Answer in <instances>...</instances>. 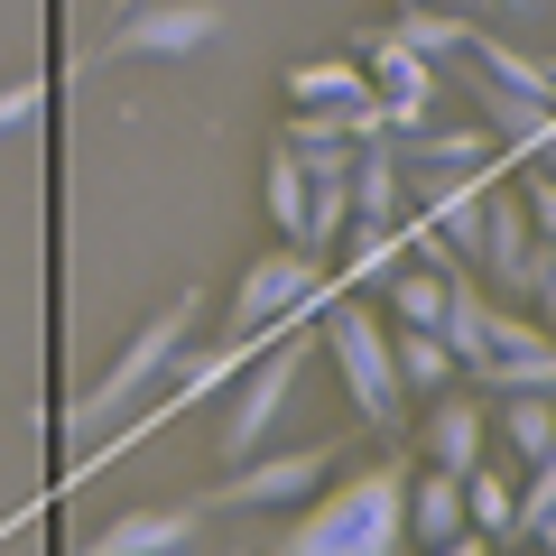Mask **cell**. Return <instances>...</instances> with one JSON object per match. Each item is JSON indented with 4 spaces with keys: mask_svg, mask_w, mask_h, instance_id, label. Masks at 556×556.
<instances>
[{
    "mask_svg": "<svg viewBox=\"0 0 556 556\" xmlns=\"http://www.w3.org/2000/svg\"><path fill=\"white\" fill-rule=\"evenodd\" d=\"M501 445H510L519 464H538V455H556V390H510L501 399Z\"/></svg>",
    "mask_w": 556,
    "mask_h": 556,
    "instance_id": "e0dca14e",
    "label": "cell"
},
{
    "mask_svg": "<svg viewBox=\"0 0 556 556\" xmlns=\"http://www.w3.org/2000/svg\"><path fill=\"white\" fill-rule=\"evenodd\" d=\"M464 10H529V0H464Z\"/></svg>",
    "mask_w": 556,
    "mask_h": 556,
    "instance_id": "83f0119b",
    "label": "cell"
},
{
    "mask_svg": "<svg viewBox=\"0 0 556 556\" xmlns=\"http://www.w3.org/2000/svg\"><path fill=\"white\" fill-rule=\"evenodd\" d=\"M371 93V65L362 56H306L288 65V102H362Z\"/></svg>",
    "mask_w": 556,
    "mask_h": 556,
    "instance_id": "ac0fdd59",
    "label": "cell"
},
{
    "mask_svg": "<svg viewBox=\"0 0 556 556\" xmlns=\"http://www.w3.org/2000/svg\"><path fill=\"white\" fill-rule=\"evenodd\" d=\"M464 538V473H445V464H417L408 473V547H455Z\"/></svg>",
    "mask_w": 556,
    "mask_h": 556,
    "instance_id": "30bf717a",
    "label": "cell"
},
{
    "mask_svg": "<svg viewBox=\"0 0 556 556\" xmlns=\"http://www.w3.org/2000/svg\"><path fill=\"white\" fill-rule=\"evenodd\" d=\"M538 84H547V102H556V56H538Z\"/></svg>",
    "mask_w": 556,
    "mask_h": 556,
    "instance_id": "4316f807",
    "label": "cell"
},
{
    "mask_svg": "<svg viewBox=\"0 0 556 556\" xmlns=\"http://www.w3.org/2000/svg\"><path fill=\"white\" fill-rule=\"evenodd\" d=\"M353 177H306V223L288 241H298V251H316V260H334L343 251V232H353Z\"/></svg>",
    "mask_w": 556,
    "mask_h": 556,
    "instance_id": "4fadbf2b",
    "label": "cell"
},
{
    "mask_svg": "<svg viewBox=\"0 0 556 556\" xmlns=\"http://www.w3.org/2000/svg\"><path fill=\"white\" fill-rule=\"evenodd\" d=\"M47 112V75H20V84H0V139L28 130V121Z\"/></svg>",
    "mask_w": 556,
    "mask_h": 556,
    "instance_id": "cb8c5ba5",
    "label": "cell"
},
{
    "mask_svg": "<svg viewBox=\"0 0 556 556\" xmlns=\"http://www.w3.org/2000/svg\"><path fill=\"white\" fill-rule=\"evenodd\" d=\"M353 214L362 223H408V167H399L390 139H362V159H353Z\"/></svg>",
    "mask_w": 556,
    "mask_h": 556,
    "instance_id": "8fae6325",
    "label": "cell"
},
{
    "mask_svg": "<svg viewBox=\"0 0 556 556\" xmlns=\"http://www.w3.org/2000/svg\"><path fill=\"white\" fill-rule=\"evenodd\" d=\"M464 519H473L492 547H529V538H519V482L492 473V464H473V473H464Z\"/></svg>",
    "mask_w": 556,
    "mask_h": 556,
    "instance_id": "9a60e30c",
    "label": "cell"
},
{
    "mask_svg": "<svg viewBox=\"0 0 556 556\" xmlns=\"http://www.w3.org/2000/svg\"><path fill=\"white\" fill-rule=\"evenodd\" d=\"M334 464H343V445L334 437H316V445H260V455H241L232 473L204 492V510H306V501L334 482Z\"/></svg>",
    "mask_w": 556,
    "mask_h": 556,
    "instance_id": "5b68a950",
    "label": "cell"
},
{
    "mask_svg": "<svg viewBox=\"0 0 556 556\" xmlns=\"http://www.w3.org/2000/svg\"><path fill=\"white\" fill-rule=\"evenodd\" d=\"M547 510H556V455H538L529 473H519V538H529Z\"/></svg>",
    "mask_w": 556,
    "mask_h": 556,
    "instance_id": "603a6c76",
    "label": "cell"
},
{
    "mask_svg": "<svg viewBox=\"0 0 556 556\" xmlns=\"http://www.w3.org/2000/svg\"><path fill=\"white\" fill-rule=\"evenodd\" d=\"M445 298H455V278L427 260V269H408L399 260L390 269V325H445Z\"/></svg>",
    "mask_w": 556,
    "mask_h": 556,
    "instance_id": "d6986e66",
    "label": "cell"
},
{
    "mask_svg": "<svg viewBox=\"0 0 556 556\" xmlns=\"http://www.w3.org/2000/svg\"><path fill=\"white\" fill-rule=\"evenodd\" d=\"M343 288H380V278L399 269V223H353V232H343Z\"/></svg>",
    "mask_w": 556,
    "mask_h": 556,
    "instance_id": "44dd1931",
    "label": "cell"
},
{
    "mask_svg": "<svg viewBox=\"0 0 556 556\" xmlns=\"http://www.w3.org/2000/svg\"><path fill=\"white\" fill-rule=\"evenodd\" d=\"M437 334L455 343V362H464V371H473V362L492 353V298L473 288V269L455 278V298H445V325H437Z\"/></svg>",
    "mask_w": 556,
    "mask_h": 556,
    "instance_id": "ffe728a7",
    "label": "cell"
},
{
    "mask_svg": "<svg viewBox=\"0 0 556 556\" xmlns=\"http://www.w3.org/2000/svg\"><path fill=\"white\" fill-rule=\"evenodd\" d=\"M325 343H334V371H343V390H353V417L362 427H399V417H408V380H399V353H390V316L343 288V298L325 306Z\"/></svg>",
    "mask_w": 556,
    "mask_h": 556,
    "instance_id": "3957f363",
    "label": "cell"
},
{
    "mask_svg": "<svg viewBox=\"0 0 556 556\" xmlns=\"http://www.w3.org/2000/svg\"><path fill=\"white\" fill-rule=\"evenodd\" d=\"M529 547H547V556H556V510H547V519L529 529Z\"/></svg>",
    "mask_w": 556,
    "mask_h": 556,
    "instance_id": "484cf974",
    "label": "cell"
},
{
    "mask_svg": "<svg viewBox=\"0 0 556 556\" xmlns=\"http://www.w3.org/2000/svg\"><path fill=\"white\" fill-rule=\"evenodd\" d=\"M482 445H492V417H482L473 380L464 390H437L427 399V427H417V464H445V473H473Z\"/></svg>",
    "mask_w": 556,
    "mask_h": 556,
    "instance_id": "52a82bcc",
    "label": "cell"
},
{
    "mask_svg": "<svg viewBox=\"0 0 556 556\" xmlns=\"http://www.w3.org/2000/svg\"><path fill=\"white\" fill-rule=\"evenodd\" d=\"M353 56L371 65V93L390 102V139H399V130H417V121H437V93H445V65H437V56H417L399 28H371Z\"/></svg>",
    "mask_w": 556,
    "mask_h": 556,
    "instance_id": "8992f818",
    "label": "cell"
},
{
    "mask_svg": "<svg viewBox=\"0 0 556 556\" xmlns=\"http://www.w3.org/2000/svg\"><path fill=\"white\" fill-rule=\"evenodd\" d=\"M519 298L538 306V316H556V241L538 232V251H529V269H519Z\"/></svg>",
    "mask_w": 556,
    "mask_h": 556,
    "instance_id": "d4e9b609",
    "label": "cell"
},
{
    "mask_svg": "<svg viewBox=\"0 0 556 556\" xmlns=\"http://www.w3.org/2000/svg\"><path fill=\"white\" fill-rule=\"evenodd\" d=\"M269 223H278V241L306 223V167L288 159V149H269Z\"/></svg>",
    "mask_w": 556,
    "mask_h": 556,
    "instance_id": "7402d4cb",
    "label": "cell"
},
{
    "mask_svg": "<svg viewBox=\"0 0 556 556\" xmlns=\"http://www.w3.org/2000/svg\"><path fill=\"white\" fill-rule=\"evenodd\" d=\"M399 38H408L417 56H437V65H464L482 28L464 20V10H437V0H399Z\"/></svg>",
    "mask_w": 556,
    "mask_h": 556,
    "instance_id": "5bb4252c",
    "label": "cell"
},
{
    "mask_svg": "<svg viewBox=\"0 0 556 556\" xmlns=\"http://www.w3.org/2000/svg\"><path fill=\"white\" fill-rule=\"evenodd\" d=\"M278 547L288 556H399L408 547V464L343 473L306 519L278 529Z\"/></svg>",
    "mask_w": 556,
    "mask_h": 556,
    "instance_id": "6da1fadb",
    "label": "cell"
},
{
    "mask_svg": "<svg viewBox=\"0 0 556 556\" xmlns=\"http://www.w3.org/2000/svg\"><path fill=\"white\" fill-rule=\"evenodd\" d=\"M529 251H538V223H529V204H519V186H482V260L473 269L492 278L501 298H519Z\"/></svg>",
    "mask_w": 556,
    "mask_h": 556,
    "instance_id": "ba28073f",
    "label": "cell"
},
{
    "mask_svg": "<svg viewBox=\"0 0 556 556\" xmlns=\"http://www.w3.org/2000/svg\"><path fill=\"white\" fill-rule=\"evenodd\" d=\"M195 325H204V298H167V316H149L130 343H121L112 371H102L84 399H65V408H56V437L65 445H93V437H112L130 408H149V390L177 371V353L195 343Z\"/></svg>",
    "mask_w": 556,
    "mask_h": 556,
    "instance_id": "7a4b0ae2",
    "label": "cell"
},
{
    "mask_svg": "<svg viewBox=\"0 0 556 556\" xmlns=\"http://www.w3.org/2000/svg\"><path fill=\"white\" fill-rule=\"evenodd\" d=\"M204 538V501H177V510H121L93 529V556H177Z\"/></svg>",
    "mask_w": 556,
    "mask_h": 556,
    "instance_id": "9c48e42d",
    "label": "cell"
},
{
    "mask_svg": "<svg viewBox=\"0 0 556 556\" xmlns=\"http://www.w3.org/2000/svg\"><path fill=\"white\" fill-rule=\"evenodd\" d=\"M464 380H473V390H492V399H510V390H556V334L519 343V353H482Z\"/></svg>",
    "mask_w": 556,
    "mask_h": 556,
    "instance_id": "2e32d148",
    "label": "cell"
},
{
    "mask_svg": "<svg viewBox=\"0 0 556 556\" xmlns=\"http://www.w3.org/2000/svg\"><path fill=\"white\" fill-rule=\"evenodd\" d=\"M390 353H399V380H408V399H437V390H455V380H464L455 343H445L437 325H390Z\"/></svg>",
    "mask_w": 556,
    "mask_h": 556,
    "instance_id": "7c38bea8",
    "label": "cell"
},
{
    "mask_svg": "<svg viewBox=\"0 0 556 556\" xmlns=\"http://www.w3.org/2000/svg\"><path fill=\"white\" fill-rule=\"evenodd\" d=\"M223 28H232L223 0H130V10H112V28H102L75 65L84 75H93V65H130V56L177 65V56H195V47H214Z\"/></svg>",
    "mask_w": 556,
    "mask_h": 556,
    "instance_id": "277c9868",
    "label": "cell"
}]
</instances>
